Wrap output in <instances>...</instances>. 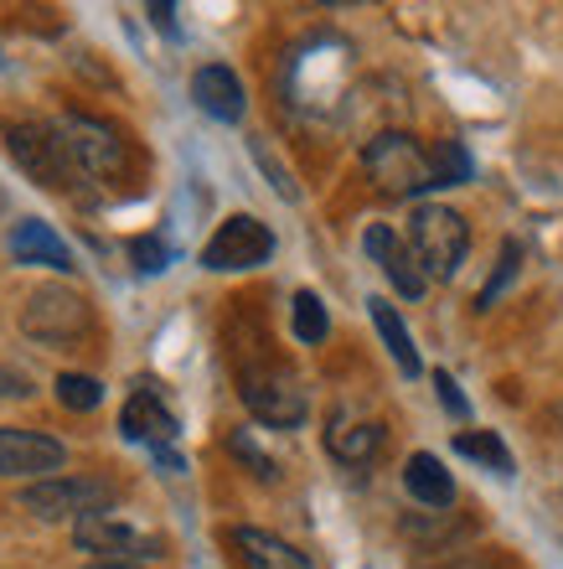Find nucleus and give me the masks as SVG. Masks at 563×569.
<instances>
[{"label":"nucleus","instance_id":"obj_27","mask_svg":"<svg viewBox=\"0 0 563 569\" xmlns=\"http://www.w3.org/2000/svg\"><path fill=\"white\" fill-rule=\"evenodd\" d=\"M0 393H6V399H27L31 393L27 373H0Z\"/></svg>","mask_w":563,"mask_h":569},{"label":"nucleus","instance_id":"obj_15","mask_svg":"<svg viewBox=\"0 0 563 569\" xmlns=\"http://www.w3.org/2000/svg\"><path fill=\"white\" fill-rule=\"evenodd\" d=\"M403 487H409V497H414L419 508L445 512L450 502H455V477H450L445 461L430 456V450H414V456L403 461Z\"/></svg>","mask_w":563,"mask_h":569},{"label":"nucleus","instance_id":"obj_3","mask_svg":"<svg viewBox=\"0 0 563 569\" xmlns=\"http://www.w3.org/2000/svg\"><path fill=\"white\" fill-rule=\"evenodd\" d=\"M58 136H62V150H68L73 171H83L93 181L130 177V140H124L119 124L99 120V114H62Z\"/></svg>","mask_w":563,"mask_h":569},{"label":"nucleus","instance_id":"obj_17","mask_svg":"<svg viewBox=\"0 0 563 569\" xmlns=\"http://www.w3.org/2000/svg\"><path fill=\"white\" fill-rule=\"evenodd\" d=\"M326 450L341 466H368L378 450H383V425L378 420H331L326 430Z\"/></svg>","mask_w":563,"mask_h":569},{"label":"nucleus","instance_id":"obj_7","mask_svg":"<svg viewBox=\"0 0 563 569\" xmlns=\"http://www.w3.org/2000/svg\"><path fill=\"white\" fill-rule=\"evenodd\" d=\"M6 146H11L16 166H21L37 187H47V192H68V187H73V161H68V150H62L58 124L16 120V124H6Z\"/></svg>","mask_w":563,"mask_h":569},{"label":"nucleus","instance_id":"obj_23","mask_svg":"<svg viewBox=\"0 0 563 569\" xmlns=\"http://www.w3.org/2000/svg\"><path fill=\"white\" fill-rule=\"evenodd\" d=\"M130 259H134V270H140V274H161L165 264H171V254H165L161 239H134L130 243Z\"/></svg>","mask_w":563,"mask_h":569},{"label":"nucleus","instance_id":"obj_19","mask_svg":"<svg viewBox=\"0 0 563 569\" xmlns=\"http://www.w3.org/2000/svg\"><path fill=\"white\" fill-rule=\"evenodd\" d=\"M455 450L460 456H471V461H481L486 471H496V477H512V456H506V446H502V435L496 430H460L455 435Z\"/></svg>","mask_w":563,"mask_h":569},{"label":"nucleus","instance_id":"obj_8","mask_svg":"<svg viewBox=\"0 0 563 569\" xmlns=\"http://www.w3.org/2000/svg\"><path fill=\"white\" fill-rule=\"evenodd\" d=\"M269 254H274L269 223H259L253 212H233V218L208 239V249H202V270H212V274L259 270V264H269Z\"/></svg>","mask_w":563,"mask_h":569},{"label":"nucleus","instance_id":"obj_13","mask_svg":"<svg viewBox=\"0 0 563 569\" xmlns=\"http://www.w3.org/2000/svg\"><path fill=\"white\" fill-rule=\"evenodd\" d=\"M192 99L197 109L208 114V120H223V124H238L243 120V83H238L233 68H223V62H208V68H197L192 73Z\"/></svg>","mask_w":563,"mask_h":569},{"label":"nucleus","instance_id":"obj_18","mask_svg":"<svg viewBox=\"0 0 563 569\" xmlns=\"http://www.w3.org/2000/svg\"><path fill=\"white\" fill-rule=\"evenodd\" d=\"M368 311H372V327H378L383 347L393 352V362H399V373H403V378H419V373H424V362H419V347H414V337H409V327H403V316L393 311L383 296H372Z\"/></svg>","mask_w":563,"mask_h":569},{"label":"nucleus","instance_id":"obj_24","mask_svg":"<svg viewBox=\"0 0 563 569\" xmlns=\"http://www.w3.org/2000/svg\"><path fill=\"white\" fill-rule=\"evenodd\" d=\"M233 456H238V461H249V466H253V471H259V477H264V481H274V477H280V471H274V461H269L264 450L253 446V440H249V435H243V430L233 435Z\"/></svg>","mask_w":563,"mask_h":569},{"label":"nucleus","instance_id":"obj_11","mask_svg":"<svg viewBox=\"0 0 563 569\" xmlns=\"http://www.w3.org/2000/svg\"><path fill=\"white\" fill-rule=\"evenodd\" d=\"M119 435L134 440V446H150V450H165L177 440V415L165 409L155 383H134V393L124 399V409H119Z\"/></svg>","mask_w":563,"mask_h":569},{"label":"nucleus","instance_id":"obj_14","mask_svg":"<svg viewBox=\"0 0 563 569\" xmlns=\"http://www.w3.org/2000/svg\"><path fill=\"white\" fill-rule=\"evenodd\" d=\"M228 543H233V555L243 569H311V559L300 555L295 543L274 539L264 528H233Z\"/></svg>","mask_w":563,"mask_h":569},{"label":"nucleus","instance_id":"obj_1","mask_svg":"<svg viewBox=\"0 0 563 569\" xmlns=\"http://www.w3.org/2000/svg\"><path fill=\"white\" fill-rule=\"evenodd\" d=\"M465 249H471V228L445 202H424L409 218V254H414L424 280H455Z\"/></svg>","mask_w":563,"mask_h":569},{"label":"nucleus","instance_id":"obj_21","mask_svg":"<svg viewBox=\"0 0 563 569\" xmlns=\"http://www.w3.org/2000/svg\"><path fill=\"white\" fill-rule=\"evenodd\" d=\"M52 389H58V405L73 409V415H89V409H99V399H104V383L89 373H62Z\"/></svg>","mask_w":563,"mask_h":569},{"label":"nucleus","instance_id":"obj_12","mask_svg":"<svg viewBox=\"0 0 563 569\" xmlns=\"http://www.w3.org/2000/svg\"><path fill=\"white\" fill-rule=\"evenodd\" d=\"M362 249H368V259L388 274V284H393L403 300H419V296H424V284H430V280L419 274L414 254H409V243H403L388 223H372L368 233H362Z\"/></svg>","mask_w":563,"mask_h":569},{"label":"nucleus","instance_id":"obj_26","mask_svg":"<svg viewBox=\"0 0 563 569\" xmlns=\"http://www.w3.org/2000/svg\"><path fill=\"white\" fill-rule=\"evenodd\" d=\"M434 389H440V399H445V409H450V415H465V399H460L455 378H450L445 368H440V373H434Z\"/></svg>","mask_w":563,"mask_h":569},{"label":"nucleus","instance_id":"obj_25","mask_svg":"<svg viewBox=\"0 0 563 569\" xmlns=\"http://www.w3.org/2000/svg\"><path fill=\"white\" fill-rule=\"evenodd\" d=\"M517 264H522V249H517V243H506V249H502V270H496V280H491L486 290H481V300H475L481 311H486L491 300H496V290H502V284H506V274L517 270Z\"/></svg>","mask_w":563,"mask_h":569},{"label":"nucleus","instance_id":"obj_10","mask_svg":"<svg viewBox=\"0 0 563 569\" xmlns=\"http://www.w3.org/2000/svg\"><path fill=\"white\" fill-rule=\"evenodd\" d=\"M68 466V446L42 430H16L0 425V477H58Z\"/></svg>","mask_w":563,"mask_h":569},{"label":"nucleus","instance_id":"obj_29","mask_svg":"<svg viewBox=\"0 0 563 569\" xmlns=\"http://www.w3.org/2000/svg\"><path fill=\"white\" fill-rule=\"evenodd\" d=\"M83 569H140V565H114V559H93V565H83Z\"/></svg>","mask_w":563,"mask_h":569},{"label":"nucleus","instance_id":"obj_5","mask_svg":"<svg viewBox=\"0 0 563 569\" xmlns=\"http://www.w3.org/2000/svg\"><path fill=\"white\" fill-rule=\"evenodd\" d=\"M238 389H243V405L253 409V420L269 425V430H295L305 420V389H300V378L284 362H253V368H243Z\"/></svg>","mask_w":563,"mask_h":569},{"label":"nucleus","instance_id":"obj_9","mask_svg":"<svg viewBox=\"0 0 563 569\" xmlns=\"http://www.w3.org/2000/svg\"><path fill=\"white\" fill-rule=\"evenodd\" d=\"M73 543L83 549V555H104V559H114V565H134V559H155V555H161V539H155V533H145L140 523H130V518H119L114 508L78 518V523H73Z\"/></svg>","mask_w":563,"mask_h":569},{"label":"nucleus","instance_id":"obj_20","mask_svg":"<svg viewBox=\"0 0 563 569\" xmlns=\"http://www.w3.org/2000/svg\"><path fill=\"white\" fill-rule=\"evenodd\" d=\"M290 327H295V337H300L305 347L326 342L331 316H326V306H321V296H315V290H300V296L290 300Z\"/></svg>","mask_w":563,"mask_h":569},{"label":"nucleus","instance_id":"obj_28","mask_svg":"<svg viewBox=\"0 0 563 569\" xmlns=\"http://www.w3.org/2000/svg\"><path fill=\"white\" fill-rule=\"evenodd\" d=\"M150 16H155L161 31H177V11H171V6H150Z\"/></svg>","mask_w":563,"mask_h":569},{"label":"nucleus","instance_id":"obj_2","mask_svg":"<svg viewBox=\"0 0 563 569\" xmlns=\"http://www.w3.org/2000/svg\"><path fill=\"white\" fill-rule=\"evenodd\" d=\"M362 166L378 192L388 197H419V192H434V166H430V150L419 146L409 130H383L362 146Z\"/></svg>","mask_w":563,"mask_h":569},{"label":"nucleus","instance_id":"obj_16","mask_svg":"<svg viewBox=\"0 0 563 569\" xmlns=\"http://www.w3.org/2000/svg\"><path fill=\"white\" fill-rule=\"evenodd\" d=\"M11 254L16 264H42V270H73V249L42 223V218H27L16 223L11 233Z\"/></svg>","mask_w":563,"mask_h":569},{"label":"nucleus","instance_id":"obj_22","mask_svg":"<svg viewBox=\"0 0 563 569\" xmlns=\"http://www.w3.org/2000/svg\"><path fill=\"white\" fill-rule=\"evenodd\" d=\"M430 166H434V187H460V181H471V156L460 150V140H434Z\"/></svg>","mask_w":563,"mask_h":569},{"label":"nucleus","instance_id":"obj_4","mask_svg":"<svg viewBox=\"0 0 563 569\" xmlns=\"http://www.w3.org/2000/svg\"><path fill=\"white\" fill-rule=\"evenodd\" d=\"M21 331L47 347H78L93 331V311L68 284H42V290H31L27 311H21Z\"/></svg>","mask_w":563,"mask_h":569},{"label":"nucleus","instance_id":"obj_6","mask_svg":"<svg viewBox=\"0 0 563 569\" xmlns=\"http://www.w3.org/2000/svg\"><path fill=\"white\" fill-rule=\"evenodd\" d=\"M21 508L42 523H62V518H89V512H104L114 508V481L104 477H47V481H31L21 492Z\"/></svg>","mask_w":563,"mask_h":569}]
</instances>
